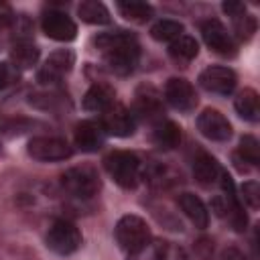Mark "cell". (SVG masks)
<instances>
[{
    "mask_svg": "<svg viewBox=\"0 0 260 260\" xmlns=\"http://www.w3.org/2000/svg\"><path fill=\"white\" fill-rule=\"evenodd\" d=\"M73 63H75V53L71 49H59L45 59V63L37 73V79L45 85L57 83L73 69Z\"/></svg>",
    "mask_w": 260,
    "mask_h": 260,
    "instance_id": "obj_8",
    "label": "cell"
},
{
    "mask_svg": "<svg viewBox=\"0 0 260 260\" xmlns=\"http://www.w3.org/2000/svg\"><path fill=\"white\" fill-rule=\"evenodd\" d=\"M177 203H179L181 211L189 217V221L195 228H199V230H205L207 228V223H209V211H207L205 203L197 195H193V193H181L179 199H177Z\"/></svg>",
    "mask_w": 260,
    "mask_h": 260,
    "instance_id": "obj_19",
    "label": "cell"
},
{
    "mask_svg": "<svg viewBox=\"0 0 260 260\" xmlns=\"http://www.w3.org/2000/svg\"><path fill=\"white\" fill-rule=\"evenodd\" d=\"M140 177H144L148 185L158 187V189L171 187L173 183H177V173H175L173 169L160 165V162H150V165H146V167L140 171Z\"/></svg>",
    "mask_w": 260,
    "mask_h": 260,
    "instance_id": "obj_25",
    "label": "cell"
},
{
    "mask_svg": "<svg viewBox=\"0 0 260 260\" xmlns=\"http://www.w3.org/2000/svg\"><path fill=\"white\" fill-rule=\"evenodd\" d=\"M93 45L104 55V63L116 75H130L140 59L136 37L128 30H108L93 39Z\"/></svg>",
    "mask_w": 260,
    "mask_h": 260,
    "instance_id": "obj_1",
    "label": "cell"
},
{
    "mask_svg": "<svg viewBox=\"0 0 260 260\" xmlns=\"http://www.w3.org/2000/svg\"><path fill=\"white\" fill-rule=\"evenodd\" d=\"M108 175L124 189H134L140 181V158L130 150H114L104 158Z\"/></svg>",
    "mask_w": 260,
    "mask_h": 260,
    "instance_id": "obj_3",
    "label": "cell"
},
{
    "mask_svg": "<svg viewBox=\"0 0 260 260\" xmlns=\"http://www.w3.org/2000/svg\"><path fill=\"white\" fill-rule=\"evenodd\" d=\"M234 162L242 173L250 171L252 167H256L260 162V146H258V140L254 136L246 134L240 138L238 150L234 152Z\"/></svg>",
    "mask_w": 260,
    "mask_h": 260,
    "instance_id": "obj_21",
    "label": "cell"
},
{
    "mask_svg": "<svg viewBox=\"0 0 260 260\" xmlns=\"http://www.w3.org/2000/svg\"><path fill=\"white\" fill-rule=\"evenodd\" d=\"M197 128L205 138L215 140V142H223L232 136V124L228 122V118L221 112H217L213 108H207L199 114Z\"/></svg>",
    "mask_w": 260,
    "mask_h": 260,
    "instance_id": "obj_14",
    "label": "cell"
},
{
    "mask_svg": "<svg viewBox=\"0 0 260 260\" xmlns=\"http://www.w3.org/2000/svg\"><path fill=\"white\" fill-rule=\"evenodd\" d=\"M114 98H116V93H114V89L110 85H106V83H93L85 91V95H83V108L87 112H100V114H104L108 108H112L116 104Z\"/></svg>",
    "mask_w": 260,
    "mask_h": 260,
    "instance_id": "obj_20",
    "label": "cell"
},
{
    "mask_svg": "<svg viewBox=\"0 0 260 260\" xmlns=\"http://www.w3.org/2000/svg\"><path fill=\"white\" fill-rule=\"evenodd\" d=\"M165 100L171 108L179 112H191L197 106V93L195 87L183 79V77H173L165 85Z\"/></svg>",
    "mask_w": 260,
    "mask_h": 260,
    "instance_id": "obj_13",
    "label": "cell"
},
{
    "mask_svg": "<svg viewBox=\"0 0 260 260\" xmlns=\"http://www.w3.org/2000/svg\"><path fill=\"white\" fill-rule=\"evenodd\" d=\"M41 26H43V32H45L49 39L61 41V43L73 41L75 35H77V26H75V22L71 20V16H67V12L57 10V8L45 10L43 20H41Z\"/></svg>",
    "mask_w": 260,
    "mask_h": 260,
    "instance_id": "obj_10",
    "label": "cell"
},
{
    "mask_svg": "<svg viewBox=\"0 0 260 260\" xmlns=\"http://www.w3.org/2000/svg\"><path fill=\"white\" fill-rule=\"evenodd\" d=\"M61 187L77 199H89L100 191V177L87 165L71 167L61 175Z\"/></svg>",
    "mask_w": 260,
    "mask_h": 260,
    "instance_id": "obj_4",
    "label": "cell"
},
{
    "mask_svg": "<svg viewBox=\"0 0 260 260\" xmlns=\"http://www.w3.org/2000/svg\"><path fill=\"white\" fill-rule=\"evenodd\" d=\"M197 53H199V45L189 35H181L179 39H175L169 45V55L173 57V61H177L181 65H187L189 61H193L197 57Z\"/></svg>",
    "mask_w": 260,
    "mask_h": 260,
    "instance_id": "obj_23",
    "label": "cell"
},
{
    "mask_svg": "<svg viewBox=\"0 0 260 260\" xmlns=\"http://www.w3.org/2000/svg\"><path fill=\"white\" fill-rule=\"evenodd\" d=\"M234 106H236V112H238L244 120H248V122H258V118H260V100H258V93H256L254 89H250V87L242 89V91L238 93Z\"/></svg>",
    "mask_w": 260,
    "mask_h": 260,
    "instance_id": "obj_24",
    "label": "cell"
},
{
    "mask_svg": "<svg viewBox=\"0 0 260 260\" xmlns=\"http://www.w3.org/2000/svg\"><path fill=\"white\" fill-rule=\"evenodd\" d=\"M223 175V169L219 167V162L207 154V152H199L193 158V177L199 185L203 187H211V185H219V179Z\"/></svg>",
    "mask_w": 260,
    "mask_h": 260,
    "instance_id": "obj_17",
    "label": "cell"
},
{
    "mask_svg": "<svg viewBox=\"0 0 260 260\" xmlns=\"http://www.w3.org/2000/svg\"><path fill=\"white\" fill-rule=\"evenodd\" d=\"M16 79H18V69L12 63L2 61L0 63V91L6 89V87H10Z\"/></svg>",
    "mask_w": 260,
    "mask_h": 260,
    "instance_id": "obj_32",
    "label": "cell"
},
{
    "mask_svg": "<svg viewBox=\"0 0 260 260\" xmlns=\"http://www.w3.org/2000/svg\"><path fill=\"white\" fill-rule=\"evenodd\" d=\"M181 35H183V24L179 20H171V18H162V20L154 22L150 28V37L160 43H173Z\"/></svg>",
    "mask_w": 260,
    "mask_h": 260,
    "instance_id": "obj_29",
    "label": "cell"
},
{
    "mask_svg": "<svg viewBox=\"0 0 260 260\" xmlns=\"http://www.w3.org/2000/svg\"><path fill=\"white\" fill-rule=\"evenodd\" d=\"M201 37L213 53L223 55V57L236 55V41L232 39L230 30L219 20H205L201 24Z\"/></svg>",
    "mask_w": 260,
    "mask_h": 260,
    "instance_id": "obj_11",
    "label": "cell"
},
{
    "mask_svg": "<svg viewBox=\"0 0 260 260\" xmlns=\"http://www.w3.org/2000/svg\"><path fill=\"white\" fill-rule=\"evenodd\" d=\"M47 246L55 254H61V256L73 254L81 246V234L77 225L71 223L69 219H57L51 223L47 232Z\"/></svg>",
    "mask_w": 260,
    "mask_h": 260,
    "instance_id": "obj_6",
    "label": "cell"
},
{
    "mask_svg": "<svg viewBox=\"0 0 260 260\" xmlns=\"http://www.w3.org/2000/svg\"><path fill=\"white\" fill-rule=\"evenodd\" d=\"M106 132L100 122L95 120H83L75 126V146L81 152H95L104 146Z\"/></svg>",
    "mask_w": 260,
    "mask_h": 260,
    "instance_id": "obj_16",
    "label": "cell"
},
{
    "mask_svg": "<svg viewBox=\"0 0 260 260\" xmlns=\"http://www.w3.org/2000/svg\"><path fill=\"white\" fill-rule=\"evenodd\" d=\"M116 8H118V12H120L126 20L138 22V24L150 20V16H152V6L146 4V2H134V0H132V2H118Z\"/></svg>",
    "mask_w": 260,
    "mask_h": 260,
    "instance_id": "obj_28",
    "label": "cell"
},
{
    "mask_svg": "<svg viewBox=\"0 0 260 260\" xmlns=\"http://www.w3.org/2000/svg\"><path fill=\"white\" fill-rule=\"evenodd\" d=\"M242 197L248 203V207L258 209L260 207V185L256 181H248L242 185Z\"/></svg>",
    "mask_w": 260,
    "mask_h": 260,
    "instance_id": "obj_31",
    "label": "cell"
},
{
    "mask_svg": "<svg viewBox=\"0 0 260 260\" xmlns=\"http://www.w3.org/2000/svg\"><path fill=\"white\" fill-rule=\"evenodd\" d=\"M169 256V244L156 238H150L144 246L128 254V260H167Z\"/></svg>",
    "mask_w": 260,
    "mask_h": 260,
    "instance_id": "obj_26",
    "label": "cell"
},
{
    "mask_svg": "<svg viewBox=\"0 0 260 260\" xmlns=\"http://www.w3.org/2000/svg\"><path fill=\"white\" fill-rule=\"evenodd\" d=\"M150 138L154 142V146L162 148V150H173L181 144V126L175 124L173 120H158L156 124H152V132Z\"/></svg>",
    "mask_w": 260,
    "mask_h": 260,
    "instance_id": "obj_18",
    "label": "cell"
},
{
    "mask_svg": "<svg viewBox=\"0 0 260 260\" xmlns=\"http://www.w3.org/2000/svg\"><path fill=\"white\" fill-rule=\"evenodd\" d=\"M77 14L81 16L83 22L89 24H108L110 22V12L102 2L95 0H85L77 6Z\"/></svg>",
    "mask_w": 260,
    "mask_h": 260,
    "instance_id": "obj_27",
    "label": "cell"
},
{
    "mask_svg": "<svg viewBox=\"0 0 260 260\" xmlns=\"http://www.w3.org/2000/svg\"><path fill=\"white\" fill-rule=\"evenodd\" d=\"M114 236L116 242L122 250H126L128 254L138 250L140 246H144L152 236L148 230V223L138 217V215H124L118 219L116 228H114Z\"/></svg>",
    "mask_w": 260,
    "mask_h": 260,
    "instance_id": "obj_5",
    "label": "cell"
},
{
    "mask_svg": "<svg viewBox=\"0 0 260 260\" xmlns=\"http://www.w3.org/2000/svg\"><path fill=\"white\" fill-rule=\"evenodd\" d=\"M26 150H28V156L41 162H57L73 154V148L69 146V142L57 136H35L28 140Z\"/></svg>",
    "mask_w": 260,
    "mask_h": 260,
    "instance_id": "obj_7",
    "label": "cell"
},
{
    "mask_svg": "<svg viewBox=\"0 0 260 260\" xmlns=\"http://www.w3.org/2000/svg\"><path fill=\"white\" fill-rule=\"evenodd\" d=\"M219 187H221V195H217L211 205H213V211L223 217L236 232H244L246 225H248V217L244 213V207L236 195V189H234V181L232 177L223 171L221 179H219Z\"/></svg>",
    "mask_w": 260,
    "mask_h": 260,
    "instance_id": "obj_2",
    "label": "cell"
},
{
    "mask_svg": "<svg viewBox=\"0 0 260 260\" xmlns=\"http://www.w3.org/2000/svg\"><path fill=\"white\" fill-rule=\"evenodd\" d=\"M100 124H102L106 134L120 136V138L132 136L134 130H136V118H134L132 110H128V108H124L120 104H114L112 108H108L102 114Z\"/></svg>",
    "mask_w": 260,
    "mask_h": 260,
    "instance_id": "obj_9",
    "label": "cell"
},
{
    "mask_svg": "<svg viewBox=\"0 0 260 260\" xmlns=\"http://www.w3.org/2000/svg\"><path fill=\"white\" fill-rule=\"evenodd\" d=\"M12 22H14V14H12L10 6L4 4V2H0V32L8 30L12 26Z\"/></svg>",
    "mask_w": 260,
    "mask_h": 260,
    "instance_id": "obj_33",
    "label": "cell"
},
{
    "mask_svg": "<svg viewBox=\"0 0 260 260\" xmlns=\"http://www.w3.org/2000/svg\"><path fill=\"white\" fill-rule=\"evenodd\" d=\"M234 20V28H236V35L244 41L252 39V35L256 32V20L254 16L250 14H244V16H238V18H232Z\"/></svg>",
    "mask_w": 260,
    "mask_h": 260,
    "instance_id": "obj_30",
    "label": "cell"
},
{
    "mask_svg": "<svg viewBox=\"0 0 260 260\" xmlns=\"http://www.w3.org/2000/svg\"><path fill=\"white\" fill-rule=\"evenodd\" d=\"M199 83L203 89L217 93V95H228L236 89L238 77L230 67H221V65H211L207 69L201 71L199 75Z\"/></svg>",
    "mask_w": 260,
    "mask_h": 260,
    "instance_id": "obj_12",
    "label": "cell"
},
{
    "mask_svg": "<svg viewBox=\"0 0 260 260\" xmlns=\"http://www.w3.org/2000/svg\"><path fill=\"white\" fill-rule=\"evenodd\" d=\"M223 12L232 18H238V16H244L246 14V6L242 2H225L223 4Z\"/></svg>",
    "mask_w": 260,
    "mask_h": 260,
    "instance_id": "obj_34",
    "label": "cell"
},
{
    "mask_svg": "<svg viewBox=\"0 0 260 260\" xmlns=\"http://www.w3.org/2000/svg\"><path fill=\"white\" fill-rule=\"evenodd\" d=\"M39 47L26 39H20L14 43L12 51H10V63L16 67V69H30L32 65H37L39 61Z\"/></svg>",
    "mask_w": 260,
    "mask_h": 260,
    "instance_id": "obj_22",
    "label": "cell"
},
{
    "mask_svg": "<svg viewBox=\"0 0 260 260\" xmlns=\"http://www.w3.org/2000/svg\"><path fill=\"white\" fill-rule=\"evenodd\" d=\"M162 112H165L162 100H160V95H158L152 87L140 89V91L136 93L134 110H132L136 122H138V120H146V122L156 124L158 120H162Z\"/></svg>",
    "mask_w": 260,
    "mask_h": 260,
    "instance_id": "obj_15",
    "label": "cell"
},
{
    "mask_svg": "<svg viewBox=\"0 0 260 260\" xmlns=\"http://www.w3.org/2000/svg\"><path fill=\"white\" fill-rule=\"evenodd\" d=\"M219 260H246V258H244V254L238 248H228V250H223Z\"/></svg>",
    "mask_w": 260,
    "mask_h": 260,
    "instance_id": "obj_35",
    "label": "cell"
}]
</instances>
